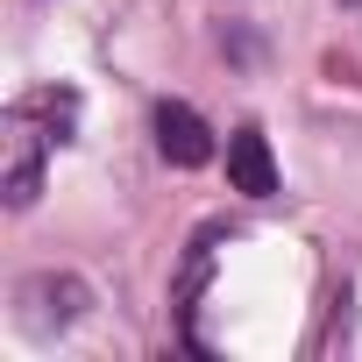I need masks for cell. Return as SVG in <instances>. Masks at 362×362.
<instances>
[{
  "label": "cell",
  "mask_w": 362,
  "mask_h": 362,
  "mask_svg": "<svg viewBox=\"0 0 362 362\" xmlns=\"http://www.w3.org/2000/svg\"><path fill=\"white\" fill-rule=\"evenodd\" d=\"M156 149H163L177 170H199V163L214 156V128H206L185 100H163V107H156Z\"/></svg>",
  "instance_id": "2"
},
{
  "label": "cell",
  "mask_w": 362,
  "mask_h": 362,
  "mask_svg": "<svg viewBox=\"0 0 362 362\" xmlns=\"http://www.w3.org/2000/svg\"><path fill=\"white\" fill-rule=\"evenodd\" d=\"M228 177H235V192H249V199H270L277 192V156H270V135L263 128H235L228 135Z\"/></svg>",
  "instance_id": "3"
},
{
  "label": "cell",
  "mask_w": 362,
  "mask_h": 362,
  "mask_svg": "<svg viewBox=\"0 0 362 362\" xmlns=\"http://www.w3.org/2000/svg\"><path fill=\"white\" fill-rule=\"evenodd\" d=\"M43 142L36 135V107H8V121H0V149H8V177H0V192H8V206H29L43 192Z\"/></svg>",
  "instance_id": "1"
}]
</instances>
